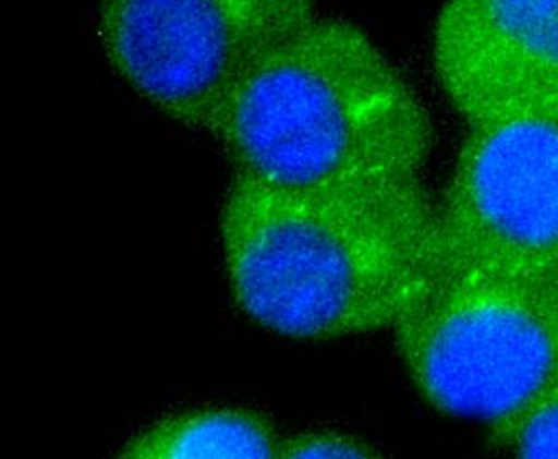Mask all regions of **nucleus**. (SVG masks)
Listing matches in <instances>:
<instances>
[{
	"instance_id": "f257e3e1",
	"label": "nucleus",
	"mask_w": 558,
	"mask_h": 459,
	"mask_svg": "<svg viewBox=\"0 0 558 459\" xmlns=\"http://www.w3.org/2000/svg\"><path fill=\"white\" fill-rule=\"evenodd\" d=\"M220 235L240 306L292 338L393 330L440 259L422 178L292 190L234 174Z\"/></svg>"
},
{
	"instance_id": "f03ea898",
	"label": "nucleus",
	"mask_w": 558,
	"mask_h": 459,
	"mask_svg": "<svg viewBox=\"0 0 558 459\" xmlns=\"http://www.w3.org/2000/svg\"><path fill=\"white\" fill-rule=\"evenodd\" d=\"M210 135L234 174L292 190L421 180L434 138L385 51L355 24L319 16L246 69Z\"/></svg>"
},
{
	"instance_id": "7ed1b4c3",
	"label": "nucleus",
	"mask_w": 558,
	"mask_h": 459,
	"mask_svg": "<svg viewBox=\"0 0 558 459\" xmlns=\"http://www.w3.org/2000/svg\"><path fill=\"white\" fill-rule=\"evenodd\" d=\"M393 330L413 382L449 415L494 424L558 379V298L548 277L440 256Z\"/></svg>"
},
{
	"instance_id": "20e7f679",
	"label": "nucleus",
	"mask_w": 558,
	"mask_h": 459,
	"mask_svg": "<svg viewBox=\"0 0 558 459\" xmlns=\"http://www.w3.org/2000/svg\"><path fill=\"white\" fill-rule=\"evenodd\" d=\"M316 16V0H99L98 36L141 98L210 134L246 69Z\"/></svg>"
},
{
	"instance_id": "39448f33",
	"label": "nucleus",
	"mask_w": 558,
	"mask_h": 459,
	"mask_svg": "<svg viewBox=\"0 0 558 459\" xmlns=\"http://www.w3.org/2000/svg\"><path fill=\"white\" fill-rule=\"evenodd\" d=\"M436 208L451 264L548 277L558 267V113L469 125Z\"/></svg>"
},
{
	"instance_id": "423d86ee",
	"label": "nucleus",
	"mask_w": 558,
	"mask_h": 459,
	"mask_svg": "<svg viewBox=\"0 0 558 459\" xmlns=\"http://www.w3.org/2000/svg\"><path fill=\"white\" fill-rule=\"evenodd\" d=\"M433 65L466 125L558 113V0H448Z\"/></svg>"
},
{
	"instance_id": "0eeeda50",
	"label": "nucleus",
	"mask_w": 558,
	"mask_h": 459,
	"mask_svg": "<svg viewBox=\"0 0 558 459\" xmlns=\"http://www.w3.org/2000/svg\"><path fill=\"white\" fill-rule=\"evenodd\" d=\"M280 436L265 416L243 409L180 413L138 432L120 449L130 459L277 458Z\"/></svg>"
},
{
	"instance_id": "6e6552de",
	"label": "nucleus",
	"mask_w": 558,
	"mask_h": 459,
	"mask_svg": "<svg viewBox=\"0 0 558 459\" xmlns=\"http://www.w3.org/2000/svg\"><path fill=\"white\" fill-rule=\"evenodd\" d=\"M492 444L514 458H558V379L523 409L494 422Z\"/></svg>"
},
{
	"instance_id": "1a4fd4ad",
	"label": "nucleus",
	"mask_w": 558,
	"mask_h": 459,
	"mask_svg": "<svg viewBox=\"0 0 558 459\" xmlns=\"http://www.w3.org/2000/svg\"><path fill=\"white\" fill-rule=\"evenodd\" d=\"M378 451L357 437L339 432H300L280 437L277 458H378Z\"/></svg>"
},
{
	"instance_id": "9d476101",
	"label": "nucleus",
	"mask_w": 558,
	"mask_h": 459,
	"mask_svg": "<svg viewBox=\"0 0 558 459\" xmlns=\"http://www.w3.org/2000/svg\"><path fill=\"white\" fill-rule=\"evenodd\" d=\"M548 279H550L551 287H554L555 294H557L558 298V267L548 275Z\"/></svg>"
}]
</instances>
